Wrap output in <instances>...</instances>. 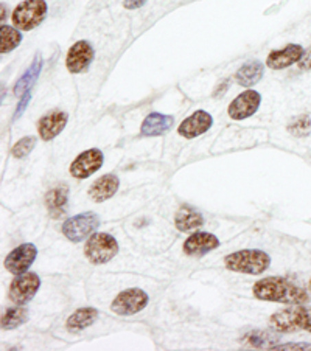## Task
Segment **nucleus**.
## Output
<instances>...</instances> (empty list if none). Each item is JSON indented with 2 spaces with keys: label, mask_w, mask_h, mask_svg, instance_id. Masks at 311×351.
I'll list each match as a JSON object with an SVG mask.
<instances>
[{
  "label": "nucleus",
  "mask_w": 311,
  "mask_h": 351,
  "mask_svg": "<svg viewBox=\"0 0 311 351\" xmlns=\"http://www.w3.org/2000/svg\"><path fill=\"white\" fill-rule=\"evenodd\" d=\"M255 298L262 302H275L284 305H303L310 302V294L301 286L288 282L285 278L268 277L262 278L254 285Z\"/></svg>",
  "instance_id": "f257e3e1"
},
{
  "label": "nucleus",
  "mask_w": 311,
  "mask_h": 351,
  "mask_svg": "<svg viewBox=\"0 0 311 351\" xmlns=\"http://www.w3.org/2000/svg\"><path fill=\"white\" fill-rule=\"evenodd\" d=\"M224 265L232 272L258 275L271 266V256L263 250L246 249L224 256Z\"/></svg>",
  "instance_id": "f03ea898"
},
{
  "label": "nucleus",
  "mask_w": 311,
  "mask_h": 351,
  "mask_svg": "<svg viewBox=\"0 0 311 351\" xmlns=\"http://www.w3.org/2000/svg\"><path fill=\"white\" fill-rule=\"evenodd\" d=\"M269 328L277 332H295L299 330L311 332V308L296 305L275 313L269 317Z\"/></svg>",
  "instance_id": "7ed1b4c3"
},
{
  "label": "nucleus",
  "mask_w": 311,
  "mask_h": 351,
  "mask_svg": "<svg viewBox=\"0 0 311 351\" xmlns=\"http://www.w3.org/2000/svg\"><path fill=\"white\" fill-rule=\"evenodd\" d=\"M119 254V243L109 233H93L84 244V255L92 265H106Z\"/></svg>",
  "instance_id": "20e7f679"
},
{
  "label": "nucleus",
  "mask_w": 311,
  "mask_h": 351,
  "mask_svg": "<svg viewBox=\"0 0 311 351\" xmlns=\"http://www.w3.org/2000/svg\"><path fill=\"white\" fill-rule=\"evenodd\" d=\"M47 2L45 0H23L13 11V23L16 28L22 32H32L33 28L44 22L47 16Z\"/></svg>",
  "instance_id": "39448f33"
},
{
  "label": "nucleus",
  "mask_w": 311,
  "mask_h": 351,
  "mask_svg": "<svg viewBox=\"0 0 311 351\" xmlns=\"http://www.w3.org/2000/svg\"><path fill=\"white\" fill-rule=\"evenodd\" d=\"M98 227H100V216L93 212H86V213H81L69 218L62 224L61 232L69 241L81 243L83 239L93 235Z\"/></svg>",
  "instance_id": "423d86ee"
},
{
  "label": "nucleus",
  "mask_w": 311,
  "mask_h": 351,
  "mask_svg": "<svg viewBox=\"0 0 311 351\" xmlns=\"http://www.w3.org/2000/svg\"><path fill=\"white\" fill-rule=\"evenodd\" d=\"M41 286V278L34 272H23L16 275V278L10 285L8 298L14 305H27L28 302L33 300Z\"/></svg>",
  "instance_id": "0eeeda50"
},
{
  "label": "nucleus",
  "mask_w": 311,
  "mask_h": 351,
  "mask_svg": "<svg viewBox=\"0 0 311 351\" xmlns=\"http://www.w3.org/2000/svg\"><path fill=\"white\" fill-rule=\"evenodd\" d=\"M150 297L143 289L129 288L120 292L111 303V309L119 315H134L143 311L148 305Z\"/></svg>",
  "instance_id": "6e6552de"
},
{
  "label": "nucleus",
  "mask_w": 311,
  "mask_h": 351,
  "mask_svg": "<svg viewBox=\"0 0 311 351\" xmlns=\"http://www.w3.org/2000/svg\"><path fill=\"white\" fill-rule=\"evenodd\" d=\"M36 256H38L36 245L32 243H25V244H21L19 247H16L13 252H10L7 255V258H5L3 265L10 274L21 275L32 267L34 260H36Z\"/></svg>",
  "instance_id": "1a4fd4ad"
},
{
  "label": "nucleus",
  "mask_w": 311,
  "mask_h": 351,
  "mask_svg": "<svg viewBox=\"0 0 311 351\" xmlns=\"http://www.w3.org/2000/svg\"><path fill=\"white\" fill-rule=\"evenodd\" d=\"M262 103V95L257 90H244L229 104L227 114L232 120H246L254 115Z\"/></svg>",
  "instance_id": "9d476101"
},
{
  "label": "nucleus",
  "mask_w": 311,
  "mask_h": 351,
  "mask_svg": "<svg viewBox=\"0 0 311 351\" xmlns=\"http://www.w3.org/2000/svg\"><path fill=\"white\" fill-rule=\"evenodd\" d=\"M104 156L100 149L92 148L81 153L70 165V174L75 179H87L103 167Z\"/></svg>",
  "instance_id": "9b49d317"
},
{
  "label": "nucleus",
  "mask_w": 311,
  "mask_h": 351,
  "mask_svg": "<svg viewBox=\"0 0 311 351\" xmlns=\"http://www.w3.org/2000/svg\"><path fill=\"white\" fill-rule=\"evenodd\" d=\"M95 51L93 47L87 40H78L69 49L66 58V67L70 73H81L89 69L91 62L93 61Z\"/></svg>",
  "instance_id": "f8f14e48"
},
{
  "label": "nucleus",
  "mask_w": 311,
  "mask_h": 351,
  "mask_svg": "<svg viewBox=\"0 0 311 351\" xmlns=\"http://www.w3.org/2000/svg\"><path fill=\"white\" fill-rule=\"evenodd\" d=\"M214 125L212 115L205 110H196L190 117L181 123L178 128V134L184 138H195L199 137L201 134L207 132Z\"/></svg>",
  "instance_id": "ddd939ff"
},
{
  "label": "nucleus",
  "mask_w": 311,
  "mask_h": 351,
  "mask_svg": "<svg viewBox=\"0 0 311 351\" xmlns=\"http://www.w3.org/2000/svg\"><path fill=\"white\" fill-rule=\"evenodd\" d=\"M69 121V115L64 110H50L49 114H45L43 119L38 121V132L39 137L44 142H50L55 137L60 136L64 131Z\"/></svg>",
  "instance_id": "4468645a"
},
{
  "label": "nucleus",
  "mask_w": 311,
  "mask_h": 351,
  "mask_svg": "<svg viewBox=\"0 0 311 351\" xmlns=\"http://www.w3.org/2000/svg\"><path fill=\"white\" fill-rule=\"evenodd\" d=\"M220 247V239L214 233L209 232H196L185 239L183 245L184 254L189 256H203L205 254Z\"/></svg>",
  "instance_id": "2eb2a0df"
},
{
  "label": "nucleus",
  "mask_w": 311,
  "mask_h": 351,
  "mask_svg": "<svg viewBox=\"0 0 311 351\" xmlns=\"http://www.w3.org/2000/svg\"><path fill=\"white\" fill-rule=\"evenodd\" d=\"M303 49L302 45L299 44H290L284 47L281 50H274L268 55L266 60V66L273 70H281L292 66V64H297L301 61V58L303 55Z\"/></svg>",
  "instance_id": "dca6fc26"
},
{
  "label": "nucleus",
  "mask_w": 311,
  "mask_h": 351,
  "mask_svg": "<svg viewBox=\"0 0 311 351\" xmlns=\"http://www.w3.org/2000/svg\"><path fill=\"white\" fill-rule=\"evenodd\" d=\"M69 204V186L60 184L51 189L45 196V206L54 219H60L67 212Z\"/></svg>",
  "instance_id": "f3484780"
},
{
  "label": "nucleus",
  "mask_w": 311,
  "mask_h": 351,
  "mask_svg": "<svg viewBox=\"0 0 311 351\" xmlns=\"http://www.w3.org/2000/svg\"><path fill=\"white\" fill-rule=\"evenodd\" d=\"M120 186V179L115 174H106L97 179L95 182L91 185L89 189V197L93 202H104L113 197Z\"/></svg>",
  "instance_id": "a211bd4d"
},
{
  "label": "nucleus",
  "mask_w": 311,
  "mask_h": 351,
  "mask_svg": "<svg viewBox=\"0 0 311 351\" xmlns=\"http://www.w3.org/2000/svg\"><path fill=\"white\" fill-rule=\"evenodd\" d=\"M174 119L172 115H165L161 112H151L142 123L140 134L143 137H157L172 130Z\"/></svg>",
  "instance_id": "6ab92c4d"
},
{
  "label": "nucleus",
  "mask_w": 311,
  "mask_h": 351,
  "mask_svg": "<svg viewBox=\"0 0 311 351\" xmlns=\"http://www.w3.org/2000/svg\"><path fill=\"white\" fill-rule=\"evenodd\" d=\"M98 319V311L95 308H80L70 315L66 322V328L70 332H80L86 328H89Z\"/></svg>",
  "instance_id": "aec40b11"
},
{
  "label": "nucleus",
  "mask_w": 311,
  "mask_h": 351,
  "mask_svg": "<svg viewBox=\"0 0 311 351\" xmlns=\"http://www.w3.org/2000/svg\"><path fill=\"white\" fill-rule=\"evenodd\" d=\"M265 75V66L260 61H249L238 69L235 81L243 87L255 86Z\"/></svg>",
  "instance_id": "412c9836"
},
{
  "label": "nucleus",
  "mask_w": 311,
  "mask_h": 351,
  "mask_svg": "<svg viewBox=\"0 0 311 351\" xmlns=\"http://www.w3.org/2000/svg\"><path fill=\"white\" fill-rule=\"evenodd\" d=\"M41 70H43V58H41V55H36V58H34L32 62V66L23 72L19 80H17V83L14 86V95L22 97L23 93L30 92L33 84L36 83Z\"/></svg>",
  "instance_id": "4be33fe9"
},
{
  "label": "nucleus",
  "mask_w": 311,
  "mask_h": 351,
  "mask_svg": "<svg viewBox=\"0 0 311 351\" xmlns=\"http://www.w3.org/2000/svg\"><path fill=\"white\" fill-rule=\"evenodd\" d=\"M174 224L181 232H190L204 224V216L199 213L198 210L192 208L189 206H184L179 208L178 213H176Z\"/></svg>",
  "instance_id": "5701e85b"
},
{
  "label": "nucleus",
  "mask_w": 311,
  "mask_h": 351,
  "mask_svg": "<svg viewBox=\"0 0 311 351\" xmlns=\"http://www.w3.org/2000/svg\"><path fill=\"white\" fill-rule=\"evenodd\" d=\"M30 317L27 308L17 305L16 308H8L2 315V330H16Z\"/></svg>",
  "instance_id": "b1692460"
},
{
  "label": "nucleus",
  "mask_w": 311,
  "mask_h": 351,
  "mask_svg": "<svg viewBox=\"0 0 311 351\" xmlns=\"http://www.w3.org/2000/svg\"><path fill=\"white\" fill-rule=\"evenodd\" d=\"M21 43L22 34L19 32V28L2 25V28H0V53H10V51H13Z\"/></svg>",
  "instance_id": "393cba45"
},
{
  "label": "nucleus",
  "mask_w": 311,
  "mask_h": 351,
  "mask_svg": "<svg viewBox=\"0 0 311 351\" xmlns=\"http://www.w3.org/2000/svg\"><path fill=\"white\" fill-rule=\"evenodd\" d=\"M286 130H288V132L292 137H297V138L308 137L311 132V117L307 114L295 117V119L288 123V128H286Z\"/></svg>",
  "instance_id": "a878e982"
},
{
  "label": "nucleus",
  "mask_w": 311,
  "mask_h": 351,
  "mask_svg": "<svg viewBox=\"0 0 311 351\" xmlns=\"http://www.w3.org/2000/svg\"><path fill=\"white\" fill-rule=\"evenodd\" d=\"M269 336L271 335H266V332H263V331H254V332H249V335H246V342H248V345H251V347H255L258 350H262V348L271 350L279 339L269 337Z\"/></svg>",
  "instance_id": "bb28decb"
},
{
  "label": "nucleus",
  "mask_w": 311,
  "mask_h": 351,
  "mask_svg": "<svg viewBox=\"0 0 311 351\" xmlns=\"http://www.w3.org/2000/svg\"><path fill=\"white\" fill-rule=\"evenodd\" d=\"M34 146H36V137L27 136V137L21 138L19 142L13 146L11 154H13L16 159H25V157L34 149Z\"/></svg>",
  "instance_id": "cd10ccee"
},
{
  "label": "nucleus",
  "mask_w": 311,
  "mask_h": 351,
  "mask_svg": "<svg viewBox=\"0 0 311 351\" xmlns=\"http://www.w3.org/2000/svg\"><path fill=\"white\" fill-rule=\"evenodd\" d=\"M271 350H277V351H310L311 343H305V342L279 343V345H274Z\"/></svg>",
  "instance_id": "c85d7f7f"
},
{
  "label": "nucleus",
  "mask_w": 311,
  "mask_h": 351,
  "mask_svg": "<svg viewBox=\"0 0 311 351\" xmlns=\"http://www.w3.org/2000/svg\"><path fill=\"white\" fill-rule=\"evenodd\" d=\"M30 99H32V90L27 92V93H23V95L19 99V104H17V108H16V114L13 117V120H17V119H19V117H22L23 112H25V109L28 106V103H30Z\"/></svg>",
  "instance_id": "c756f323"
},
{
  "label": "nucleus",
  "mask_w": 311,
  "mask_h": 351,
  "mask_svg": "<svg viewBox=\"0 0 311 351\" xmlns=\"http://www.w3.org/2000/svg\"><path fill=\"white\" fill-rule=\"evenodd\" d=\"M297 64H299V69L305 70V72H308V70H311V47L303 51L301 61H299Z\"/></svg>",
  "instance_id": "7c9ffc66"
},
{
  "label": "nucleus",
  "mask_w": 311,
  "mask_h": 351,
  "mask_svg": "<svg viewBox=\"0 0 311 351\" xmlns=\"http://www.w3.org/2000/svg\"><path fill=\"white\" fill-rule=\"evenodd\" d=\"M145 3H146V0H125V2H123L126 10H137L140 7H143Z\"/></svg>",
  "instance_id": "2f4dec72"
},
{
  "label": "nucleus",
  "mask_w": 311,
  "mask_h": 351,
  "mask_svg": "<svg viewBox=\"0 0 311 351\" xmlns=\"http://www.w3.org/2000/svg\"><path fill=\"white\" fill-rule=\"evenodd\" d=\"M220 89H221V92H218V90H216V92H215V97H216V95H218V97H221V95H222V93H224V92L227 90V81H224V83H222V84L220 86Z\"/></svg>",
  "instance_id": "473e14b6"
},
{
  "label": "nucleus",
  "mask_w": 311,
  "mask_h": 351,
  "mask_svg": "<svg viewBox=\"0 0 311 351\" xmlns=\"http://www.w3.org/2000/svg\"><path fill=\"white\" fill-rule=\"evenodd\" d=\"M310 288H311V283H310Z\"/></svg>",
  "instance_id": "72a5a7b5"
}]
</instances>
